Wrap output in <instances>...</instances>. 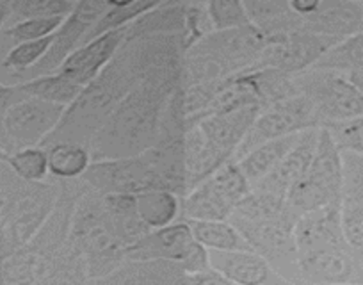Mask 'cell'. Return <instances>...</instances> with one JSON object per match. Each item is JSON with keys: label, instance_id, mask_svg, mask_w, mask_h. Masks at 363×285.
<instances>
[{"label": "cell", "instance_id": "6da1fadb", "mask_svg": "<svg viewBox=\"0 0 363 285\" xmlns=\"http://www.w3.org/2000/svg\"><path fill=\"white\" fill-rule=\"evenodd\" d=\"M180 84L182 66L143 75L91 139L87 147L91 162L135 157L155 147L160 141L167 104Z\"/></svg>", "mask_w": 363, "mask_h": 285}, {"label": "cell", "instance_id": "7a4b0ae2", "mask_svg": "<svg viewBox=\"0 0 363 285\" xmlns=\"http://www.w3.org/2000/svg\"><path fill=\"white\" fill-rule=\"evenodd\" d=\"M139 82V72L127 43L120 48L102 74L82 89L79 99L66 107L65 116L54 132L41 145L47 148L55 142H75L89 147L91 139L106 125L121 100Z\"/></svg>", "mask_w": 363, "mask_h": 285}, {"label": "cell", "instance_id": "3957f363", "mask_svg": "<svg viewBox=\"0 0 363 285\" xmlns=\"http://www.w3.org/2000/svg\"><path fill=\"white\" fill-rule=\"evenodd\" d=\"M68 246L82 257L89 280L107 276L127 262V246L104 207L102 194L87 186L75 205Z\"/></svg>", "mask_w": 363, "mask_h": 285}, {"label": "cell", "instance_id": "277c9868", "mask_svg": "<svg viewBox=\"0 0 363 285\" xmlns=\"http://www.w3.org/2000/svg\"><path fill=\"white\" fill-rule=\"evenodd\" d=\"M285 200L298 218L306 212L342 203V152L324 127L319 130L312 164L289 189Z\"/></svg>", "mask_w": 363, "mask_h": 285}, {"label": "cell", "instance_id": "5b68a950", "mask_svg": "<svg viewBox=\"0 0 363 285\" xmlns=\"http://www.w3.org/2000/svg\"><path fill=\"white\" fill-rule=\"evenodd\" d=\"M296 89L310 100L320 127L363 116V95L345 75L312 68L296 77Z\"/></svg>", "mask_w": 363, "mask_h": 285}, {"label": "cell", "instance_id": "8992f818", "mask_svg": "<svg viewBox=\"0 0 363 285\" xmlns=\"http://www.w3.org/2000/svg\"><path fill=\"white\" fill-rule=\"evenodd\" d=\"M127 260L178 264L186 273H198L211 267L208 252L194 239L189 223L178 220L173 225L159 230H152L127 248Z\"/></svg>", "mask_w": 363, "mask_h": 285}, {"label": "cell", "instance_id": "52a82bcc", "mask_svg": "<svg viewBox=\"0 0 363 285\" xmlns=\"http://www.w3.org/2000/svg\"><path fill=\"white\" fill-rule=\"evenodd\" d=\"M152 150V148H150ZM135 157L91 162L80 180L99 194H141L162 189L152 152ZM164 191V189H162Z\"/></svg>", "mask_w": 363, "mask_h": 285}, {"label": "cell", "instance_id": "ba28073f", "mask_svg": "<svg viewBox=\"0 0 363 285\" xmlns=\"http://www.w3.org/2000/svg\"><path fill=\"white\" fill-rule=\"evenodd\" d=\"M312 128H320V121L310 100L298 93L291 99H285L260 111L244 141L237 148L233 161H239L242 155L257 148L258 145L289 138V135H298Z\"/></svg>", "mask_w": 363, "mask_h": 285}, {"label": "cell", "instance_id": "9c48e42d", "mask_svg": "<svg viewBox=\"0 0 363 285\" xmlns=\"http://www.w3.org/2000/svg\"><path fill=\"white\" fill-rule=\"evenodd\" d=\"M294 285H363V257L345 242L299 252Z\"/></svg>", "mask_w": 363, "mask_h": 285}, {"label": "cell", "instance_id": "30bf717a", "mask_svg": "<svg viewBox=\"0 0 363 285\" xmlns=\"http://www.w3.org/2000/svg\"><path fill=\"white\" fill-rule=\"evenodd\" d=\"M109 4L111 0H82V2H77L73 11L66 16L61 27L52 34L50 48L45 54V57L33 69L20 75L22 82L55 74L62 66V62L77 48L82 47L89 30L99 22L100 16L109 9Z\"/></svg>", "mask_w": 363, "mask_h": 285}, {"label": "cell", "instance_id": "8fae6325", "mask_svg": "<svg viewBox=\"0 0 363 285\" xmlns=\"http://www.w3.org/2000/svg\"><path fill=\"white\" fill-rule=\"evenodd\" d=\"M337 43L338 40L319 36L308 30L271 38L253 69L274 68L298 77L312 69L315 62Z\"/></svg>", "mask_w": 363, "mask_h": 285}, {"label": "cell", "instance_id": "7c38bea8", "mask_svg": "<svg viewBox=\"0 0 363 285\" xmlns=\"http://www.w3.org/2000/svg\"><path fill=\"white\" fill-rule=\"evenodd\" d=\"M65 111L66 107L38 99H26L16 104L4 116L9 154L22 148L41 147L61 123Z\"/></svg>", "mask_w": 363, "mask_h": 285}, {"label": "cell", "instance_id": "4fadbf2b", "mask_svg": "<svg viewBox=\"0 0 363 285\" xmlns=\"http://www.w3.org/2000/svg\"><path fill=\"white\" fill-rule=\"evenodd\" d=\"M125 41H127V27L87 41L62 62L57 72L86 88L89 82H93L102 74L104 68L113 61Z\"/></svg>", "mask_w": 363, "mask_h": 285}, {"label": "cell", "instance_id": "5bb4252c", "mask_svg": "<svg viewBox=\"0 0 363 285\" xmlns=\"http://www.w3.org/2000/svg\"><path fill=\"white\" fill-rule=\"evenodd\" d=\"M303 30L345 40L363 33L362 0H319L315 11L303 18Z\"/></svg>", "mask_w": 363, "mask_h": 285}, {"label": "cell", "instance_id": "9a60e30c", "mask_svg": "<svg viewBox=\"0 0 363 285\" xmlns=\"http://www.w3.org/2000/svg\"><path fill=\"white\" fill-rule=\"evenodd\" d=\"M319 130L320 128H312V130L301 132L296 145L285 155L284 161L277 166V169L269 173L258 184H255L253 189L264 191V193L274 194V196H287L289 189L305 175L306 169L312 164L317 150V141H319Z\"/></svg>", "mask_w": 363, "mask_h": 285}, {"label": "cell", "instance_id": "2e32d148", "mask_svg": "<svg viewBox=\"0 0 363 285\" xmlns=\"http://www.w3.org/2000/svg\"><path fill=\"white\" fill-rule=\"evenodd\" d=\"M208 264L233 285H265L278 276L271 264L253 250L208 252Z\"/></svg>", "mask_w": 363, "mask_h": 285}, {"label": "cell", "instance_id": "e0dca14e", "mask_svg": "<svg viewBox=\"0 0 363 285\" xmlns=\"http://www.w3.org/2000/svg\"><path fill=\"white\" fill-rule=\"evenodd\" d=\"M260 111L262 109L258 106L240 107V109L228 111V113L212 114V116H207L201 121H198L196 125L203 130V134L207 135L208 141L216 148H219L226 155L235 159L237 148L244 141L247 130L255 123Z\"/></svg>", "mask_w": 363, "mask_h": 285}, {"label": "cell", "instance_id": "ac0fdd59", "mask_svg": "<svg viewBox=\"0 0 363 285\" xmlns=\"http://www.w3.org/2000/svg\"><path fill=\"white\" fill-rule=\"evenodd\" d=\"M184 161H186L187 193H189L233 159L216 148L203 130L198 125H193L184 134Z\"/></svg>", "mask_w": 363, "mask_h": 285}, {"label": "cell", "instance_id": "d6986e66", "mask_svg": "<svg viewBox=\"0 0 363 285\" xmlns=\"http://www.w3.org/2000/svg\"><path fill=\"white\" fill-rule=\"evenodd\" d=\"M340 205H330L298 218L294 228L298 253L345 242L340 230Z\"/></svg>", "mask_w": 363, "mask_h": 285}, {"label": "cell", "instance_id": "ffe728a7", "mask_svg": "<svg viewBox=\"0 0 363 285\" xmlns=\"http://www.w3.org/2000/svg\"><path fill=\"white\" fill-rule=\"evenodd\" d=\"M187 2H157L155 8L127 27V41L143 38H182L186 34ZM184 43V41H182Z\"/></svg>", "mask_w": 363, "mask_h": 285}, {"label": "cell", "instance_id": "44dd1931", "mask_svg": "<svg viewBox=\"0 0 363 285\" xmlns=\"http://www.w3.org/2000/svg\"><path fill=\"white\" fill-rule=\"evenodd\" d=\"M184 273L186 271L178 264L164 260H127L116 271L99 280H89L87 285H178Z\"/></svg>", "mask_w": 363, "mask_h": 285}, {"label": "cell", "instance_id": "7402d4cb", "mask_svg": "<svg viewBox=\"0 0 363 285\" xmlns=\"http://www.w3.org/2000/svg\"><path fill=\"white\" fill-rule=\"evenodd\" d=\"M244 6L251 26L265 36H287L303 30V18L294 11L291 0H250Z\"/></svg>", "mask_w": 363, "mask_h": 285}, {"label": "cell", "instance_id": "603a6c76", "mask_svg": "<svg viewBox=\"0 0 363 285\" xmlns=\"http://www.w3.org/2000/svg\"><path fill=\"white\" fill-rule=\"evenodd\" d=\"M237 75H239L244 81V84L251 89V93L255 95L257 102L260 104L262 109L298 95V89H296V77L284 74L280 69H247V72H242V74Z\"/></svg>", "mask_w": 363, "mask_h": 285}, {"label": "cell", "instance_id": "cb8c5ba5", "mask_svg": "<svg viewBox=\"0 0 363 285\" xmlns=\"http://www.w3.org/2000/svg\"><path fill=\"white\" fill-rule=\"evenodd\" d=\"M135 208L139 220L150 232L166 228L182 220V198L169 191L152 189L135 194Z\"/></svg>", "mask_w": 363, "mask_h": 285}, {"label": "cell", "instance_id": "d4e9b609", "mask_svg": "<svg viewBox=\"0 0 363 285\" xmlns=\"http://www.w3.org/2000/svg\"><path fill=\"white\" fill-rule=\"evenodd\" d=\"M298 135H289V138L274 139V141L264 142V145H258L257 148H253L251 152H247L246 155L237 161L240 172L244 173L247 180H250L251 186L260 182L262 179L272 173L277 169V166L284 161L285 155L291 152V148L294 147L296 141H298Z\"/></svg>", "mask_w": 363, "mask_h": 285}, {"label": "cell", "instance_id": "484cf974", "mask_svg": "<svg viewBox=\"0 0 363 285\" xmlns=\"http://www.w3.org/2000/svg\"><path fill=\"white\" fill-rule=\"evenodd\" d=\"M48 159V175L54 180H77L91 164L87 147L75 142H55L45 148Z\"/></svg>", "mask_w": 363, "mask_h": 285}, {"label": "cell", "instance_id": "4316f807", "mask_svg": "<svg viewBox=\"0 0 363 285\" xmlns=\"http://www.w3.org/2000/svg\"><path fill=\"white\" fill-rule=\"evenodd\" d=\"M18 84L29 99L43 100V102L55 104V106L62 107L72 106L84 89L82 86H79L72 79L66 77V75L59 74V72L43 75V77L30 79V81L26 82H18Z\"/></svg>", "mask_w": 363, "mask_h": 285}, {"label": "cell", "instance_id": "83f0119b", "mask_svg": "<svg viewBox=\"0 0 363 285\" xmlns=\"http://www.w3.org/2000/svg\"><path fill=\"white\" fill-rule=\"evenodd\" d=\"M194 239L207 252H242L251 250L232 221H187Z\"/></svg>", "mask_w": 363, "mask_h": 285}, {"label": "cell", "instance_id": "f1b7e54d", "mask_svg": "<svg viewBox=\"0 0 363 285\" xmlns=\"http://www.w3.org/2000/svg\"><path fill=\"white\" fill-rule=\"evenodd\" d=\"M41 262L29 245L0 252V285H34Z\"/></svg>", "mask_w": 363, "mask_h": 285}, {"label": "cell", "instance_id": "f546056e", "mask_svg": "<svg viewBox=\"0 0 363 285\" xmlns=\"http://www.w3.org/2000/svg\"><path fill=\"white\" fill-rule=\"evenodd\" d=\"M155 6L157 2H152V0H111L109 9L93 26L84 43L96 40L107 33H113V30L125 29Z\"/></svg>", "mask_w": 363, "mask_h": 285}, {"label": "cell", "instance_id": "4dcf8cb0", "mask_svg": "<svg viewBox=\"0 0 363 285\" xmlns=\"http://www.w3.org/2000/svg\"><path fill=\"white\" fill-rule=\"evenodd\" d=\"M87 281L89 278L82 257L66 246L48 262L34 285H87Z\"/></svg>", "mask_w": 363, "mask_h": 285}, {"label": "cell", "instance_id": "1f68e13d", "mask_svg": "<svg viewBox=\"0 0 363 285\" xmlns=\"http://www.w3.org/2000/svg\"><path fill=\"white\" fill-rule=\"evenodd\" d=\"M313 68L342 75L363 69V33L338 41L315 62Z\"/></svg>", "mask_w": 363, "mask_h": 285}, {"label": "cell", "instance_id": "d6a6232c", "mask_svg": "<svg viewBox=\"0 0 363 285\" xmlns=\"http://www.w3.org/2000/svg\"><path fill=\"white\" fill-rule=\"evenodd\" d=\"M0 161H4L23 182H45L50 177L48 175L47 150L41 147L22 148V150H16L13 154L0 152Z\"/></svg>", "mask_w": 363, "mask_h": 285}, {"label": "cell", "instance_id": "836d02e7", "mask_svg": "<svg viewBox=\"0 0 363 285\" xmlns=\"http://www.w3.org/2000/svg\"><path fill=\"white\" fill-rule=\"evenodd\" d=\"M77 2L73 0H11L8 26L38 18H66L73 11Z\"/></svg>", "mask_w": 363, "mask_h": 285}, {"label": "cell", "instance_id": "e575fe53", "mask_svg": "<svg viewBox=\"0 0 363 285\" xmlns=\"http://www.w3.org/2000/svg\"><path fill=\"white\" fill-rule=\"evenodd\" d=\"M207 11L214 33L244 29L251 26L246 6L240 0H212L207 2Z\"/></svg>", "mask_w": 363, "mask_h": 285}, {"label": "cell", "instance_id": "d590c367", "mask_svg": "<svg viewBox=\"0 0 363 285\" xmlns=\"http://www.w3.org/2000/svg\"><path fill=\"white\" fill-rule=\"evenodd\" d=\"M52 43V36L45 38L40 41H29V43H20L15 45L8 50V54L2 59V66L9 72H13L15 77H20L26 72L33 69L41 59L45 57V54L48 52Z\"/></svg>", "mask_w": 363, "mask_h": 285}, {"label": "cell", "instance_id": "8d00e7d4", "mask_svg": "<svg viewBox=\"0 0 363 285\" xmlns=\"http://www.w3.org/2000/svg\"><path fill=\"white\" fill-rule=\"evenodd\" d=\"M65 18H38V20H23V22L13 23L4 27L0 34L6 40L11 41V47L20 43H29V41H40L45 38H50L55 30L61 27Z\"/></svg>", "mask_w": 363, "mask_h": 285}, {"label": "cell", "instance_id": "74e56055", "mask_svg": "<svg viewBox=\"0 0 363 285\" xmlns=\"http://www.w3.org/2000/svg\"><path fill=\"white\" fill-rule=\"evenodd\" d=\"M340 230L345 245L363 257V201L342 200Z\"/></svg>", "mask_w": 363, "mask_h": 285}, {"label": "cell", "instance_id": "f35d334b", "mask_svg": "<svg viewBox=\"0 0 363 285\" xmlns=\"http://www.w3.org/2000/svg\"><path fill=\"white\" fill-rule=\"evenodd\" d=\"M214 33L208 18L207 2H187L186 8V34H184V50H189L194 45Z\"/></svg>", "mask_w": 363, "mask_h": 285}, {"label": "cell", "instance_id": "ab89813d", "mask_svg": "<svg viewBox=\"0 0 363 285\" xmlns=\"http://www.w3.org/2000/svg\"><path fill=\"white\" fill-rule=\"evenodd\" d=\"M342 200L363 201V155L342 152Z\"/></svg>", "mask_w": 363, "mask_h": 285}, {"label": "cell", "instance_id": "60d3db41", "mask_svg": "<svg viewBox=\"0 0 363 285\" xmlns=\"http://www.w3.org/2000/svg\"><path fill=\"white\" fill-rule=\"evenodd\" d=\"M340 152H352L363 155V116L347 121L324 125Z\"/></svg>", "mask_w": 363, "mask_h": 285}, {"label": "cell", "instance_id": "b9f144b4", "mask_svg": "<svg viewBox=\"0 0 363 285\" xmlns=\"http://www.w3.org/2000/svg\"><path fill=\"white\" fill-rule=\"evenodd\" d=\"M27 184L29 182L20 180L4 161H0V227L4 225V221L11 214L13 207L18 201V198L22 196Z\"/></svg>", "mask_w": 363, "mask_h": 285}, {"label": "cell", "instance_id": "7bdbcfd3", "mask_svg": "<svg viewBox=\"0 0 363 285\" xmlns=\"http://www.w3.org/2000/svg\"><path fill=\"white\" fill-rule=\"evenodd\" d=\"M178 285H233V284L226 280L223 274H219L218 271L208 267V269L198 271V273H184V276L180 278Z\"/></svg>", "mask_w": 363, "mask_h": 285}, {"label": "cell", "instance_id": "ee69618b", "mask_svg": "<svg viewBox=\"0 0 363 285\" xmlns=\"http://www.w3.org/2000/svg\"><path fill=\"white\" fill-rule=\"evenodd\" d=\"M29 96L22 91L20 84H2L0 82V116H6L9 109L16 106V104L23 102Z\"/></svg>", "mask_w": 363, "mask_h": 285}, {"label": "cell", "instance_id": "f6af8a7d", "mask_svg": "<svg viewBox=\"0 0 363 285\" xmlns=\"http://www.w3.org/2000/svg\"><path fill=\"white\" fill-rule=\"evenodd\" d=\"M345 77H347V81L351 82V84L354 86V88L358 89V91L363 95V69H358V72H351V74H347Z\"/></svg>", "mask_w": 363, "mask_h": 285}, {"label": "cell", "instance_id": "bcb514c9", "mask_svg": "<svg viewBox=\"0 0 363 285\" xmlns=\"http://www.w3.org/2000/svg\"><path fill=\"white\" fill-rule=\"evenodd\" d=\"M9 16H11V9H9V2L0 0V30L4 29L9 22Z\"/></svg>", "mask_w": 363, "mask_h": 285}, {"label": "cell", "instance_id": "7dc6e473", "mask_svg": "<svg viewBox=\"0 0 363 285\" xmlns=\"http://www.w3.org/2000/svg\"><path fill=\"white\" fill-rule=\"evenodd\" d=\"M0 152L9 154V142H8V135H6L4 116H0Z\"/></svg>", "mask_w": 363, "mask_h": 285}, {"label": "cell", "instance_id": "c3c4849f", "mask_svg": "<svg viewBox=\"0 0 363 285\" xmlns=\"http://www.w3.org/2000/svg\"><path fill=\"white\" fill-rule=\"evenodd\" d=\"M265 285H291V284H289V281H285L284 278H277L274 281H269V284H265Z\"/></svg>", "mask_w": 363, "mask_h": 285}, {"label": "cell", "instance_id": "681fc988", "mask_svg": "<svg viewBox=\"0 0 363 285\" xmlns=\"http://www.w3.org/2000/svg\"><path fill=\"white\" fill-rule=\"evenodd\" d=\"M362 2H363V0H362Z\"/></svg>", "mask_w": 363, "mask_h": 285}]
</instances>
